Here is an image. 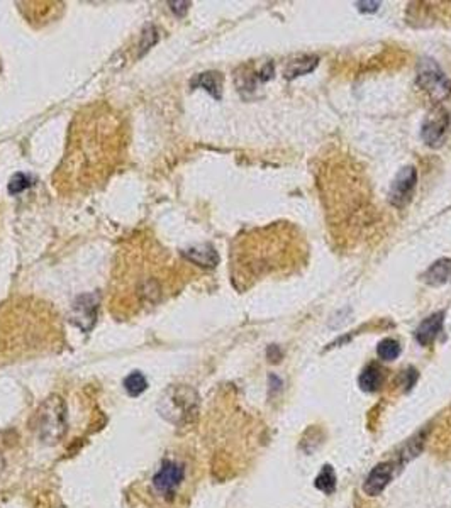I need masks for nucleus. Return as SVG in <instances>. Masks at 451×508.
Segmentation results:
<instances>
[{
    "mask_svg": "<svg viewBox=\"0 0 451 508\" xmlns=\"http://www.w3.org/2000/svg\"><path fill=\"white\" fill-rule=\"evenodd\" d=\"M124 390L127 391L129 397H139L148 390V379L146 376L141 373V371H133L131 375H127L124 378Z\"/></svg>",
    "mask_w": 451,
    "mask_h": 508,
    "instance_id": "obj_16",
    "label": "nucleus"
},
{
    "mask_svg": "<svg viewBox=\"0 0 451 508\" xmlns=\"http://www.w3.org/2000/svg\"><path fill=\"white\" fill-rule=\"evenodd\" d=\"M401 344L395 339H384V341L378 342L377 346V354L382 361H394L401 356Z\"/></svg>",
    "mask_w": 451,
    "mask_h": 508,
    "instance_id": "obj_17",
    "label": "nucleus"
},
{
    "mask_svg": "<svg viewBox=\"0 0 451 508\" xmlns=\"http://www.w3.org/2000/svg\"><path fill=\"white\" fill-rule=\"evenodd\" d=\"M314 486L326 495L334 493V490H336V473H334L331 464H324V466H322L321 473H319L316 476V479H314Z\"/></svg>",
    "mask_w": 451,
    "mask_h": 508,
    "instance_id": "obj_15",
    "label": "nucleus"
},
{
    "mask_svg": "<svg viewBox=\"0 0 451 508\" xmlns=\"http://www.w3.org/2000/svg\"><path fill=\"white\" fill-rule=\"evenodd\" d=\"M185 478V467L180 463L163 461L159 470L153 476V486L162 497L171 500L177 488Z\"/></svg>",
    "mask_w": 451,
    "mask_h": 508,
    "instance_id": "obj_6",
    "label": "nucleus"
},
{
    "mask_svg": "<svg viewBox=\"0 0 451 508\" xmlns=\"http://www.w3.org/2000/svg\"><path fill=\"white\" fill-rule=\"evenodd\" d=\"M384 378H385L384 370L373 363V365L366 366L365 370L361 371L360 378H358V385H360L361 390L366 391V393H373V391L380 390L382 383H384Z\"/></svg>",
    "mask_w": 451,
    "mask_h": 508,
    "instance_id": "obj_13",
    "label": "nucleus"
},
{
    "mask_svg": "<svg viewBox=\"0 0 451 508\" xmlns=\"http://www.w3.org/2000/svg\"><path fill=\"white\" fill-rule=\"evenodd\" d=\"M266 354H269V359L271 363H278L282 359V351H280V347H278V346H270L269 353H266Z\"/></svg>",
    "mask_w": 451,
    "mask_h": 508,
    "instance_id": "obj_22",
    "label": "nucleus"
},
{
    "mask_svg": "<svg viewBox=\"0 0 451 508\" xmlns=\"http://www.w3.org/2000/svg\"><path fill=\"white\" fill-rule=\"evenodd\" d=\"M357 9L363 12V14H373V12L378 10V7L382 6L380 2H357L355 3Z\"/></svg>",
    "mask_w": 451,
    "mask_h": 508,
    "instance_id": "obj_20",
    "label": "nucleus"
},
{
    "mask_svg": "<svg viewBox=\"0 0 451 508\" xmlns=\"http://www.w3.org/2000/svg\"><path fill=\"white\" fill-rule=\"evenodd\" d=\"M31 187V178L24 173H15L14 177L10 178L9 183V194L12 195H17L21 191L26 190V188Z\"/></svg>",
    "mask_w": 451,
    "mask_h": 508,
    "instance_id": "obj_18",
    "label": "nucleus"
},
{
    "mask_svg": "<svg viewBox=\"0 0 451 508\" xmlns=\"http://www.w3.org/2000/svg\"><path fill=\"white\" fill-rule=\"evenodd\" d=\"M319 63V58L314 55L309 56H302V58L292 59L285 68V78L287 80H294L297 77H302V75L310 73V71L316 70Z\"/></svg>",
    "mask_w": 451,
    "mask_h": 508,
    "instance_id": "obj_14",
    "label": "nucleus"
},
{
    "mask_svg": "<svg viewBox=\"0 0 451 508\" xmlns=\"http://www.w3.org/2000/svg\"><path fill=\"white\" fill-rule=\"evenodd\" d=\"M451 117L443 107H434L428 112L424 122H422L421 129V138L424 141L426 146L433 147H441L443 143L446 141V136H448L450 131Z\"/></svg>",
    "mask_w": 451,
    "mask_h": 508,
    "instance_id": "obj_4",
    "label": "nucleus"
},
{
    "mask_svg": "<svg viewBox=\"0 0 451 508\" xmlns=\"http://www.w3.org/2000/svg\"><path fill=\"white\" fill-rule=\"evenodd\" d=\"M189 261L195 263V265L202 268H215L219 263V254L210 244H202V246L190 247V249L183 251L182 253Z\"/></svg>",
    "mask_w": 451,
    "mask_h": 508,
    "instance_id": "obj_11",
    "label": "nucleus"
},
{
    "mask_svg": "<svg viewBox=\"0 0 451 508\" xmlns=\"http://www.w3.org/2000/svg\"><path fill=\"white\" fill-rule=\"evenodd\" d=\"M417 185V170L414 166H404L395 175L389 190V202L392 207L402 209L413 200Z\"/></svg>",
    "mask_w": 451,
    "mask_h": 508,
    "instance_id": "obj_5",
    "label": "nucleus"
},
{
    "mask_svg": "<svg viewBox=\"0 0 451 508\" xmlns=\"http://www.w3.org/2000/svg\"><path fill=\"white\" fill-rule=\"evenodd\" d=\"M451 280V259L441 258L434 261L422 275V282L429 286H441Z\"/></svg>",
    "mask_w": 451,
    "mask_h": 508,
    "instance_id": "obj_10",
    "label": "nucleus"
},
{
    "mask_svg": "<svg viewBox=\"0 0 451 508\" xmlns=\"http://www.w3.org/2000/svg\"><path fill=\"white\" fill-rule=\"evenodd\" d=\"M192 89H203L209 92L214 99L222 97V75L217 71H207V73L197 75L192 82H190Z\"/></svg>",
    "mask_w": 451,
    "mask_h": 508,
    "instance_id": "obj_12",
    "label": "nucleus"
},
{
    "mask_svg": "<svg viewBox=\"0 0 451 508\" xmlns=\"http://www.w3.org/2000/svg\"><path fill=\"white\" fill-rule=\"evenodd\" d=\"M417 376H419V375H417V371L414 370V368H407V370L404 371V373H402L401 378H402V382H404V383H402V385H404V388H406L407 391H409L410 388H413L414 385H416Z\"/></svg>",
    "mask_w": 451,
    "mask_h": 508,
    "instance_id": "obj_19",
    "label": "nucleus"
},
{
    "mask_svg": "<svg viewBox=\"0 0 451 508\" xmlns=\"http://www.w3.org/2000/svg\"><path fill=\"white\" fill-rule=\"evenodd\" d=\"M443 324H445V312L443 310L429 315L428 319L419 324L416 329V341L421 346H431L443 331Z\"/></svg>",
    "mask_w": 451,
    "mask_h": 508,
    "instance_id": "obj_9",
    "label": "nucleus"
},
{
    "mask_svg": "<svg viewBox=\"0 0 451 508\" xmlns=\"http://www.w3.org/2000/svg\"><path fill=\"white\" fill-rule=\"evenodd\" d=\"M158 414L177 427L189 426L199 414L197 391L185 385L166 388L158 400Z\"/></svg>",
    "mask_w": 451,
    "mask_h": 508,
    "instance_id": "obj_2",
    "label": "nucleus"
},
{
    "mask_svg": "<svg viewBox=\"0 0 451 508\" xmlns=\"http://www.w3.org/2000/svg\"><path fill=\"white\" fill-rule=\"evenodd\" d=\"M170 6H171V10L177 12L178 15H185L187 10H189L190 3L189 2H170Z\"/></svg>",
    "mask_w": 451,
    "mask_h": 508,
    "instance_id": "obj_21",
    "label": "nucleus"
},
{
    "mask_svg": "<svg viewBox=\"0 0 451 508\" xmlns=\"http://www.w3.org/2000/svg\"><path fill=\"white\" fill-rule=\"evenodd\" d=\"M417 85L434 102H443L451 95V80L446 77L440 65L431 58H422L417 63Z\"/></svg>",
    "mask_w": 451,
    "mask_h": 508,
    "instance_id": "obj_3",
    "label": "nucleus"
},
{
    "mask_svg": "<svg viewBox=\"0 0 451 508\" xmlns=\"http://www.w3.org/2000/svg\"><path fill=\"white\" fill-rule=\"evenodd\" d=\"M394 476V466L390 463H380L370 471L368 476H366L365 483H363V491H365L368 497H377L382 491L389 486V483L392 481Z\"/></svg>",
    "mask_w": 451,
    "mask_h": 508,
    "instance_id": "obj_8",
    "label": "nucleus"
},
{
    "mask_svg": "<svg viewBox=\"0 0 451 508\" xmlns=\"http://www.w3.org/2000/svg\"><path fill=\"white\" fill-rule=\"evenodd\" d=\"M66 403L59 395L48 397L29 420L31 430L46 446H57L68 430Z\"/></svg>",
    "mask_w": 451,
    "mask_h": 508,
    "instance_id": "obj_1",
    "label": "nucleus"
},
{
    "mask_svg": "<svg viewBox=\"0 0 451 508\" xmlns=\"http://www.w3.org/2000/svg\"><path fill=\"white\" fill-rule=\"evenodd\" d=\"M99 309V297L94 293L80 295L75 300L73 310H71V322L83 332H90L95 326Z\"/></svg>",
    "mask_w": 451,
    "mask_h": 508,
    "instance_id": "obj_7",
    "label": "nucleus"
}]
</instances>
